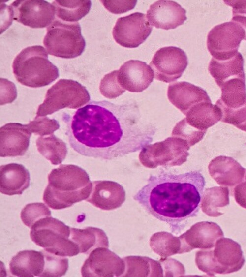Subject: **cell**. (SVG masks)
<instances>
[{"instance_id": "cell-1", "label": "cell", "mask_w": 246, "mask_h": 277, "mask_svg": "<svg viewBox=\"0 0 246 277\" xmlns=\"http://www.w3.org/2000/svg\"><path fill=\"white\" fill-rule=\"evenodd\" d=\"M71 147L80 154L103 160L142 150L153 140L157 128L137 108L106 101H92L62 117Z\"/></svg>"}, {"instance_id": "cell-2", "label": "cell", "mask_w": 246, "mask_h": 277, "mask_svg": "<svg viewBox=\"0 0 246 277\" xmlns=\"http://www.w3.org/2000/svg\"><path fill=\"white\" fill-rule=\"evenodd\" d=\"M205 185L204 177L198 171L181 174L162 172L150 175L133 199L177 233L198 212Z\"/></svg>"}, {"instance_id": "cell-3", "label": "cell", "mask_w": 246, "mask_h": 277, "mask_svg": "<svg viewBox=\"0 0 246 277\" xmlns=\"http://www.w3.org/2000/svg\"><path fill=\"white\" fill-rule=\"evenodd\" d=\"M43 200L50 208L61 210L86 200L92 186L88 173L73 164H61L48 176Z\"/></svg>"}, {"instance_id": "cell-4", "label": "cell", "mask_w": 246, "mask_h": 277, "mask_svg": "<svg viewBox=\"0 0 246 277\" xmlns=\"http://www.w3.org/2000/svg\"><path fill=\"white\" fill-rule=\"evenodd\" d=\"M13 72L16 80L30 88H41L59 77L58 68L48 59L47 50L35 45L23 49L15 58Z\"/></svg>"}, {"instance_id": "cell-5", "label": "cell", "mask_w": 246, "mask_h": 277, "mask_svg": "<svg viewBox=\"0 0 246 277\" xmlns=\"http://www.w3.org/2000/svg\"><path fill=\"white\" fill-rule=\"evenodd\" d=\"M245 262L240 244L223 237L217 240L213 248L198 250L195 254L197 268L210 276L238 271Z\"/></svg>"}, {"instance_id": "cell-6", "label": "cell", "mask_w": 246, "mask_h": 277, "mask_svg": "<svg viewBox=\"0 0 246 277\" xmlns=\"http://www.w3.org/2000/svg\"><path fill=\"white\" fill-rule=\"evenodd\" d=\"M70 227L50 216L36 222L30 234L31 240L47 252L62 257H72L78 254L80 250L70 239Z\"/></svg>"}, {"instance_id": "cell-7", "label": "cell", "mask_w": 246, "mask_h": 277, "mask_svg": "<svg viewBox=\"0 0 246 277\" xmlns=\"http://www.w3.org/2000/svg\"><path fill=\"white\" fill-rule=\"evenodd\" d=\"M43 44L50 55L65 59L79 56L86 46L79 23H68L58 19L47 27Z\"/></svg>"}, {"instance_id": "cell-8", "label": "cell", "mask_w": 246, "mask_h": 277, "mask_svg": "<svg viewBox=\"0 0 246 277\" xmlns=\"http://www.w3.org/2000/svg\"><path fill=\"white\" fill-rule=\"evenodd\" d=\"M90 100L89 92L82 84L71 79H60L47 90L36 117L50 115L65 108L76 109Z\"/></svg>"}, {"instance_id": "cell-9", "label": "cell", "mask_w": 246, "mask_h": 277, "mask_svg": "<svg viewBox=\"0 0 246 277\" xmlns=\"http://www.w3.org/2000/svg\"><path fill=\"white\" fill-rule=\"evenodd\" d=\"M189 149L186 140L172 136L145 146L140 153L139 160L147 168L179 166L186 161Z\"/></svg>"}, {"instance_id": "cell-10", "label": "cell", "mask_w": 246, "mask_h": 277, "mask_svg": "<svg viewBox=\"0 0 246 277\" xmlns=\"http://www.w3.org/2000/svg\"><path fill=\"white\" fill-rule=\"evenodd\" d=\"M221 95L215 103L221 109L222 122L236 127L246 121V89L245 79L234 78L225 82L220 88Z\"/></svg>"}, {"instance_id": "cell-11", "label": "cell", "mask_w": 246, "mask_h": 277, "mask_svg": "<svg viewBox=\"0 0 246 277\" xmlns=\"http://www.w3.org/2000/svg\"><path fill=\"white\" fill-rule=\"evenodd\" d=\"M245 31L238 23L230 21L214 27L207 36L208 50L213 58L225 60L234 57L238 52Z\"/></svg>"}, {"instance_id": "cell-12", "label": "cell", "mask_w": 246, "mask_h": 277, "mask_svg": "<svg viewBox=\"0 0 246 277\" xmlns=\"http://www.w3.org/2000/svg\"><path fill=\"white\" fill-rule=\"evenodd\" d=\"M9 7L11 20L32 28H45L55 18L54 6L43 0H16Z\"/></svg>"}, {"instance_id": "cell-13", "label": "cell", "mask_w": 246, "mask_h": 277, "mask_svg": "<svg viewBox=\"0 0 246 277\" xmlns=\"http://www.w3.org/2000/svg\"><path fill=\"white\" fill-rule=\"evenodd\" d=\"M152 29L147 16L136 12L118 19L113 28V36L120 45L134 48L145 41Z\"/></svg>"}, {"instance_id": "cell-14", "label": "cell", "mask_w": 246, "mask_h": 277, "mask_svg": "<svg viewBox=\"0 0 246 277\" xmlns=\"http://www.w3.org/2000/svg\"><path fill=\"white\" fill-rule=\"evenodd\" d=\"M187 64L185 53L175 46L164 47L158 50L150 63L154 78L165 83L174 82L181 77Z\"/></svg>"}, {"instance_id": "cell-15", "label": "cell", "mask_w": 246, "mask_h": 277, "mask_svg": "<svg viewBox=\"0 0 246 277\" xmlns=\"http://www.w3.org/2000/svg\"><path fill=\"white\" fill-rule=\"evenodd\" d=\"M123 258L108 248L98 247L93 250L81 267L82 277H122L125 271Z\"/></svg>"}, {"instance_id": "cell-16", "label": "cell", "mask_w": 246, "mask_h": 277, "mask_svg": "<svg viewBox=\"0 0 246 277\" xmlns=\"http://www.w3.org/2000/svg\"><path fill=\"white\" fill-rule=\"evenodd\" d=\"M223 237V231L217 224L209 221L197 222L179 237L181 254L194 249L212 248L217 240Z\"/></svg>"}, {"instance_id": "cell-17", "label": "cell", "mask_w": 246, "mask_h": 277, "mask_svg": "<svg viewBox=\"0 0 246 277\" xmlns=\"http://www.w3.org/2000/svg\"><path fill=\"white\" fill-rule=\"evenodd\" d=\"M31 132L27 124L8 123L0 128V156H23L29 145Z\"/></svg>"}, {"instance_id": "cell-18", "label": "cell", "mask_w": 246, "mask_h": 277, "mask_svg": "<svg viewBox=\"0 0 246 277\" xmlns=\"http://www.w3.org/2000/svg\"><path fill=\"white\" fill-rule=\"evenodd\" d=\"M147 18L151 26L165 30L175 29L187 19L186 10L179 3L163 0L150 5Z\"/></svg>"}, {"instance_id": "cell-19", "label": "cell", "mask_w": 246, "mask_h": 277, "mask_svg": "<svg viewBox=\"0 0 246 277\" xmlns=\"http://www.w3.org/2000/svg\"><path fill=\"white\" fill-rule=\"evenodd\" d=\"M154 72L146 62L131 60L125 62L118 70V80L121 86L132 92L146 89L153 81Z\"/></svg>"}, {"instance_id": "cell-20", "label": "cell", "mask_w": 246, "mask_h": 277, "mask_svg": "<svg viewBox=\"0 0 246 277\" xmlns=\"http://www.w3.org/2000/svg\"><path fill=\"white\" fill-rule=\"evenodd\" d=\"M125 199V191L120 184L99 180L92 182L91 193L86 200L102 210L110 211L121 207Z\"/></svg>"}, {"instance_id": "cell-21", "label": "cell", "mask_w": 246, "mask_h": 277, "mask_svg": "<svg viewBox=\"0 0 246 277\" xmlns=\"http://www.w3.org/2000/svg\"><path fill=\"white\" fill-rule=\"evenodd\" d=\"M167 97L170 102L184 115L195 105L205 101L211 102L204 89L185 81L170 84Z\"/></svg>"}, {"instance_id": "cell-22", "label": "cell", "mask_w": 246, "mask_h": 277, "mask_svg": "<svg viewBox=\"0 0 246 277\" xmlns=\"http://www.w3.org/2000/svg\"><path fill=\"white\" fill-rule=\"evenodd\" d=\"M208 170L211 177L218 185L231 189L243 181L246 171L234 158L223 155L212 159Z\"/></svg>"}, {"instance_id": "cell-23", "label": "cell", "mask_w": 246, "mask_h": 277, "mask_svg": "<svg viewBox=\"0 0 246 277\" xmlns=\"http://www.w3.org/2000/svg\"><path fill=\"white\" fill-rule=\"evenodd\" d=\"M30 183L28 170L21 164L11 163L0 167V191L12 196L21 195Z\"/></svg>"}, {"instance_id": "cell-24", "label": "cell", "mask_w": 246, "mask_h": 277, "mask_svg": "<svg viewBox=\"0 0 246 277\" xmlns=\"http://www.w3.org/2000/svg\"><path fill=\"white\" fill-rule=\"evenodd\" d=\"M45 265L42 250H24L19 251L11 259L9 267L13 276L23 277H41Z\"/></svg>"}, {"instance_id": "cell-25", "label": "cell", "mask_w": 246, "mask_h": 277, "mask_svg": "<svg viewBox=\"0 0 246 277\" xmlns=\"http://www.w3.org/2000/svg\"><path fill=\"white\" fill-rule=\"evenodd\" d=\"M208 70L219 88L226 81L234 78L245 79L244 59L240 53L225 60L213 58L210 62Z\"/></svg>"}, {"instance_id": "cell-26", "label": "cell", "mask_w": 246, "mask_h": 277, "mask_svg": "<svg viewBox=\"0 0 246 277\" xmlns=\"http://www.w3.org/2000/svg\"><path fill=\"white\" fill-rule=\"evenodd\" d=\"M186 123L201 131L207 129L221 120L222 112L216 105L212 102H203L192 107L185 115Z\"/></svg>"}, {"instance_id": "cell-27", "label": "cell", "mask_w": 246, "mask_h": 277, "mask_svg": "<svg viewBox=\"0 0 246 277\" xmlns=\"http://www.w3.org/2000/svg\"><path fill=\"white\" fill-rule=\"evenodd\" d=\"M70 238L77 245L81 253L89 254L98 247L109 248L107 235L103 230L98 228H71Z\"/></svg>"}, {"instance_id": "cell-28", "label": "cell", "mask_w": 246, "mask_h": 277, "mask_svg": "<svg viewBox=\"0 0 246 277\" xmlns=\"http://www.w3.org/2000/svg\"><path fill=\"white\" fill-rule=\"evenodd\" d=\"M125 271L122 277H163V270L159 261L147 257L127 256L123 258Z\"/></svg>"}, {"instance_id": "cell-29", "label": "cell", "mask_w": 246, "mask_h": 277, "mask_svg": "<svg viewBox=\"0 0 246 277\" xmlns=\"http://www.w3.org/2000/svg\"><path fill=\"white\" fill-rule=\"evenodd\" d=\"M228 187L215 186L206 189L203 192L200 207L202 212L211 217L223 214L222 209L229 204Z\"/></svg>"}, {"instance_id": "cell-30", "label": "cell", "mask_w": 246, "mask_h": 277, "mask_svg": "<svg viewBox=\"0 0 246 277\" xmlns=\"http://www.w3.org/2000/svg\"><path fill=\"white\" fill-rule=\"evenodd\" d=\"M55 8L57 17L68 23L77 22L90 10L91 1L89 0H56L52 3Z\"/></svg>"}, {"instance_id": "cell-31", "label": "cell", "mask_w": 246, "mask_h": 277, "mask_svg": "<svg viewBox=\"0 0 246 277\" xmlns=\"http://www.w3.org/2000/svg\"><path fill=\"white\" fill-rule=\"evenodd\" d=\"M36 144L38 152L53 165L61 164L66 157V143L54 135L38 137Z\"/></svg>"}, {"instance_id": "cell-32", "label": "cell", "mask_w": 246, "mask_h": 277, "mask_svg": "<svg viewBox=\"0 0 246 277\" xmlns=\"http://www.w3.org/2000/svg\"><path fill=\"white\" fill-rule=\"evenodd\" d=\"M152 250L162 258L181 254V242L179 237H175L167 232L154 233L150 239Z\"/></svg>"}, {"instance_id": "cell-33", "label": "cell", "mask_w": 246, "mask_h": 277, "mask_svg": "<svg viewBox=\"0 0 246 277\" xmlns=\"http://www.w3.org/2000/svg\"><path fill=\"white\" fill-rule=\"evenodd\" d=\"M42 250L45 256V265L41 277H56L65 275L68 268V259Z\"/></svg>"}, {"instance_id": "cell-34", "label": "cell", "mask_w": 246, "mask_h": 277, "mask_svg": "<svg viewBox=\"0 0 246 277\" xmlns=\"http://www.w3.org/2000/svg\"><path fill=\"white\" fill-rule=\"evenodd\" d=\"M50 216L51 211L43 203L28 204L23 208L20 214L23 223L30 228L38 220Z\"/></svg>"}, {"instance_id": "cell-35", "label": "cell", "mask_w": 246, "mask_h": 277, "mask_svg": "<svg viewBox=\"0 0 246 277\" xmlns=\"http://www.w3.org/2000/svg\"><path fill=\"white\" fill-rule=\"evenodd\" d=\"M118 70H114L105 75L99 85V91L104 97L113 99L118 97L125 92L118 80Z\"/></svg>"}, {"instance_id": "cell-36", "label": "cell", "mask_w": 246, "mask_h": 277, "mask_svg": "<svg viewBox=\"0 0 246 277\" xmlns=\"http://www.w3.org/2000/svg\"><path fill=\"white\" fill-rule=\"evenodd\" d=\"M206 132L192 127L186 123L184 118L175 126L172 136L180 137L186 140L189 145L191 146L201 141Z\"/></svg>"}, {"instance_id": "cell-37", "label": "cell", "mask_w": 246, "mask_h": 277, "mask_svg": "<svg viewBox=\"0 0 246 277\" xmlns=\"http://www.w3.org/2000/svg\"><path fill=\"white\" fill-rule=\"evenodd\" d=\"M27 125L31 133L40 136L52 134L60 128L59 122L56 119L46 116L35 117Z\"/></svg>"}, {"instance_id": "cell-38", "label": "cell", "mask_w": 246, "mask_h": 277, "mask_svg": "<svg viewBox=\"0 0 246 277\" xmlns=\"http://www.w3.org/2000/svg\"><path fill=\"white\" fill-rule=\"evenodd\" d=\"M103 6L109 12L120 14L127 12L134 8L136 0H100Z\"/></svg>"}, {"instance_id": "cell-39", "label": "cell", "mask_w": 246, "mask_h": 277, "mask_svg": "<svg viewBox=\"0 0 246 277\" xmlns=\"http://www.w3.org/2000/svg\"><path fill=\"white\" fill-rule=\"evenodd\" d=\"M165 277L183 276L185 270L183 264L173 258H161L159 260Z\"/></svg>"}, {"instance_id": "cell-40", "label": "cell", "mask_w": 246, "mask_h": 277, "mask_svg": "<svg viewBox=\"0 0 246 277\" xmlns=\"http://www.w3.org/2000/svg\"><path fill=\"white\" fill-rule=\"evenodd\" d=\"M233 194L237 203L246 209V180L235 186Z\"/></svg>"}, {"instance_id": "cell-41", "label": "cell", "mask_w": 246, "mask_h": 277, "mask_svg": "<svg viewBox=\"0 0 246 277\" xmlns=\"http://www.w3.org/2000/svg\"><path fill=\"white\" fill-rule=\"evenodd\" d=\"M0 85V89L6 91V92H0V105H2L13 102L17 97V91L15 85L12 83L10 87L8 88H6V85H5V88L2 84Z\"/></svg>"}, {"instance_id": "cell-42", "label": "cell", "mask_w": 246, "mask_h": 277, "mask_svg": "<svg viewBox=\"0 0 246 277\" xmlns=\"http://www.w3.org/2000/svg\"><path fill=\"white\" fill-rule=\"evenodd\" d=\"M232 7V16L240 15L246 17V0H223Z\"/></svg>"}, {"instance_id": "cell-43", "label": "cell", "mask_w": 246, "mask_h": 277, "mask_svg": "<svg viewBox=\"0 0 246 277\" xmlns=\"http://www.w3.org/2000/svg\"><path fill=\"white\" fill-rule=\"evenodd\" d=\"M231 21L239 24L245 31L244 40L246 41V17L236 15L232 17Z\"/></svg>"}, {"instance_id": "cell-44", "label": "cell", "mask_w": 246, "mask_h": 277, "mask_svg": "<svg viewBox=\"0 0 246 277\" xmlns=\"http://www.w3.org/2000/svg\"><path fill=\"white\" fill-rule=\"evenodd\" d=\"M236 127L246 132V121L243 123L237 126Z\"/></svg>"}, {"instance_id": "cell-45", "label": "cell", "mask_w": 246, "mask_h": 277, "mask_svg": "<svg viewBox=\"0 0 246 277\" xmlns=\"http://www.w3.org/2000/svg\"><path fill=\"white\" fill-rule=\"evenodd\" d=\"M244 180H246V173H245V177H244Z\"/></svg>"}]
</instances>
